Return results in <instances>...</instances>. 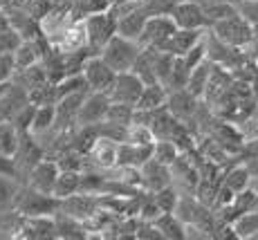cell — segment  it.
Returning a JSON list of instances; mask_svg holds the SVG:
<instances>
[{"label": "cell", "mask_w": 258, "mask_h": 240, "mask_svg": "<svg viewBox=\"0 0 258 240\" xmlns=\"http://www.w3.org/2000/svg\"><path fill=\"white\" fill-rule=\"evenodd\" d=\"M61 200H56L52 193H41L36 189L27 187H18L16 198L12 202V209L23 218H32V216H54L58 211Z\"/></svg>", "instance_id": "cell-1"}, {"label": "cell", "mask_w": 258, "mask_h": 240, "mask_svg": "<svg viewBox=\"0 0 258 240\" xmlns=\"http://www.w3.org/2000/svg\"><path fill=\"white\" fill-rule=\"evenodd\" d=\"M140 49H142V45L137 41H131V38H123V36H119V34H115V36H110V41L101 47L99 56L103 58V63H108V66L115 70V72H126V70L133 68Z\"/></svg>", "instance_id": "cell-2"}, {"label": "cell", "mask_w": 258, "mask_h": 240, "mask_svg": "<svg viewBox=\"0 0 258 240\" xmlns=\"http://www.w3.org/2000/svg\"><path fill=\"white\" fill-rule=\"evenodd\" d=\"M202 43H205L207 58H209L211 63H216V66L229 70V72L234 68H238L247 58L240 47H234V45H227L225 41H220L209 27H207L205 34H202Z\"/></svg>", "instance_id": "cell-3"}, {"label": "cell", "mask_w": 258, "mask_h": 240, "mask_svg": "<svg viewBox=\"0 0 258 240\" xmlns=\"http://www.w3.org/2000/svg\"><path fill=\"white\" fill-rule=\"evenodd\" d=\"M83 27H86V38H88V47L94 54L101 52V47L110 41V36L117 34V21L106 12H97L90 16L83 18Z\"/></svg>", "instance_id": "cell-4"}, {"label": "cell", "mask_w": 258, "mask_h": 240, "mask_svg": "<svg viewBox=\"0 0 258 240\" xmlns=\"http://www.w3.org/2000/svg\"><path fill=\"white\" fill-rule=\"evenodd\" d=\"M209 29L220 38V41H225L227 45H234V47H242V45H247L251 41V36H254L251 25L247 23L240 14L225 18V21L213 23Z\"/></svg>", "instance_id": "cell-5"}, {"label": "cell", "mask_w": 258, "mask_h": 240, "mask_svg": "<svg viewBox=\"0 0 258 240\" xmlns=\"http://www.w3.org/2000/svg\"><path fill=\"white\" fill-rule=\"evenodd\" d=\"M144 90V83L142 79L137 77L135 72L126 70V72H117L115 74V81L112 86L108 88V99L110 101H117V103H128V106H135L137 99H140Z\"/></svg>", "instance_id": "cell-6"}, {"label": "cell", "mask_w": 258, "mask_h": 240, "mask_svg": "<svg viewBox=\"0 0 258 240\" xmlns=\"http://www.w3.org/2000/svg\"><path fill=\"white\" fill-rule=\"evenodd\" d=\"M83 79H86L88 88L92 90V92H108V88L112 86V81H115V70H112L108 63H103V58L99 56V54H94L86 61V66L81 70Z\"/></svg>", "instance_id": "cell-7"}, {"label": "cell", "mask_w": 258, "mask_h": 240, "mask_svg": "<svg viewBox=\"0 0 258 240\" xmlns=\"http://www.w3.org/2000/svg\"><path fill=\"white\" fill-rule=\"evenodd\" d=\"M43 157H45V148L41 146V142H36V137H34L32 133H21L18 148H16V153H14V159H16L21 179H23V173L27 175L29 171H32L34 164H38Z\"/></svg>", "instance_id": "cell-8"}, {"label": "cell", "mask_w": 258, "mask_h": 240, "mask_svg": "<svg viewBox=\"0 0 258 240\" xmlns=\"http://www.w3.org/2000/svg\"><path fill=\"white\" fill-rule=\"evenodd\" d=\"M108 106H110V99H108L106 92H88L86 99H83L81 108H79L77 114V126H92V124H99L106 119Z\"/></svg>", "instance_id": "cell-9"}, {"label": "cell", "mask_w": 258, "mask_h": 240, "mask_svg": "<svg viewBox=\"0 0 258 240\" xmlns=\"http://www.w3.org/2000/svg\"><path fill=\"white\" fill-rule=\"evenodd\" d=\"M168 16L173 18L175 27L182 29H207V16L205 9L193 0H180L175 7L171 9Z\"/></svg>", "instance_id": "cell-10"}, {"label": "cell", "mask_w": 258, "mask_h": 240, "mask_svg": "<svg viewBox=\"0 0 258 240\" xmlns=\"http://www.w3.org/2000/svg\"><path fill=\"white\" fill-rule=\"evenodd\" d=\"M175 23H173V18L168 16V14H157V16H148L146 23H144V29L140 34V38H137V43L142 45H157L160 41H164L168 38L173 32H175Z\"/></svg>", "instance_id": "cell-11"}, {"label": "cell", "mask_w": 258, "mask_h": 240, "mask_svg": "<svg viewBox=\"0 0 258 240\" xmlns=\"http://www.w3.org/2000/svg\"><path fill=\"white\" fill-rule=\"evenodd\" d=\"M202 34H205V29H182V27H177L168 38L160 41L157 45H151V47L160 49V52H168V54H173V56H182L186 49H191L193 45L200 41Z\"/></svg>", "instance_id": "cell-12"}, {"label": "cell", "mask_w": 258, "mask_h": 240, "mask_svg": "<svg viewBox=\"0 0 258 240\" xmlns=\"http://www.w3.org/2000/svg\"><path fill=\"white\" fill-rule=\"evenodd\" d=\"M58 164L52 157H43L38 164H34L32 171L27 173V187L36 189L41 193H52V187L56 182Z\"/></svg>", "instance_id": "cell-13"}, {"label": "cell", "mask_w": 258, "mask_h": 240, "mask_svg": "<svg viewBox=\"0 0 258 240\" xmlns=\"http://www.w3.org/2000/svg\"><path fill=\"white\" fill-rule=\"evenodd\" d=\"M99 209V196H90V193H72V196L63 198L58 204V211L68 213V216L77 218V220H86L90 218L94 211Z\"/></svg>", "instance_id": "cell-14"}, {"label": "cell", "mask_w": 258, "mask_h": 240, "mask_svg": "<svg viewBox=\"0 0 258 240\" xmlns=\"http://www.w3.org/2000/svg\"><path fill=\"white\" fill-rule=\"evenodd\" d=\"M140 175H142V187L146 189L148 193L160 191L162 187H168L171 184V168L166 164L157 162L155 157L146 159V162L140 166Z\"/></svg>", "instance_id": "cell-15"}, {"label": "cell", "mask_w": 258, "mask_h": 240, "mask_svg": "<svg viewBox=\"0 0 258 240\" xmlns=\"http://www.w3.org/2000/svg\"><path fill=\"white\" fill-rule=\"evenodd\" d=\"M198 103H200V99L193 97L186 88H180V90H171V92H166L164 108L173 114V117L180 119V122H188V119L193 117V112H196Z\"/></svg>", "instance_id": "cell-16"}, {"label": "cell", "mask_w": 258, "mask_h": 240, "mask_svg": "<svg viewBox=\"0 0 258 240\" xmlns=\"http://www.w3.org/2000/svg\"><path fill=\"white\" fill-rule=\"evenodd\" d=\"M153 157V144H133L119 142L117 144V162L115 166H133L140 168L146 159Z\"/></svg>", "instance_id": "cell-17"}, {"label": "cell", "mask_w": 258, "mask_h": 240, "mask_svg": "<svg viewBox=\"0 0 258 240\" xmlns=\"http://www.w3.org/2000/svg\"><path fill=\"white\" fill-rule=\"evenodd\" d=\"M117 144L108 137H97V142L92 144V148L88 151L86 157L92 159V164L97 168H115L117 162Z\"/></svg>", "instance_id": "cell-18"}, {"label": "cell", "mask_w": 258, "mask_h": 240, "mask_svg": "<svg viewBox=\"0 0 258 240\" xmlns=\"http://www.w3.org/2000/svg\"><path fill=\"white\" fill-rule=\"evenodd\" d=\"M146 18H148L146 9L140 5V7H135L133 12H128V14H123L121 18H117V34L123 38H131V41H137L142 29H144Z\"/></svg>", "instance_id": "cell-19"}, {"label": "cell", "mask_w": 258, "mask_h": 240, "mask_svg": "<svg viewBox=\"0 0 258 240\" xmlns=\"http://www.w3.org/2000/svg\"><path fill=\"white\" fill-rule=\"evenodd\" d=\"M166 101V88L162 83H148L144 86L140 99H137L135 108L140 110H155V108H162Z\"/></svg>", "instance_id": "cell-20"}, {"label": "cell", "mask_w": 258, "mask_h": 240, "mask_svg": "<svg viewBox=\"0 0 258 240\" xmlns=\"http://www.w3.org/2000/svg\"><path fill=\"white\" fill-rule=\"evenodd\" d=\"M211 66H213V63L209 61V58H205L200 66H196L191 72H188L186 90L193 94V97L202 99V94H205V88H207V79H209V72H211Z\"/></svg>", "instance_id": "cell-21"}, {"label": "cell", "mask_w": 258, "mask_h": 240, "mask_svg": "<svg viewBox=\"0 0 258 240\" xmlns=\"http://www.w3.org/2000/svg\"><path fill=\"white\" fill-rule=\"evenodd\" d=\"M54 117H56V110H54V103H41L34 110L32 117V126H29V133L32 135H45L49 133V128L54 126Z\"/></svg>", "instance_id": "cell-22"}, {"label": "cell", "mask_w": 258, "mask_h": 240, "mask_svg": "<svg viewBox=\"0 0 258 240\" xmlns=\"http://www.w3.org/2000/svg\"><path fill=\"white\" fill-rule=\"evenodd\" d=\"M153 224H155L157 231L162 233V238H175V240L186 238L184 224H182L180 220L173 216V211L171 213H160V216L153 220Z\"/></svg>", "instance_id": "cell-23"}, {"label": "cell", "mask_w": 258, "mask_h": 240, "mask_svg": "<svg viewBox=\"0 0 258 240\" xmlns=\"http://www.w3.org/2000/svg\"><path fill=\"white\" fill-rule=\"evenodd\" d=\"M79 177H81V173H77V171H58L56 182L52 187V196L56 200H63V198L72 196V193H77Z\"/></svg>", "instance_id": "cell-24"}, {"label": "cell", "mask_w": 258, "mask_h": 240, "mask_svg": "<svg viewBox=\"0 0 258 240\" xmlns=\"http://www.w3.org/2000/svg\"><path fill=\"white\" fill-rule=\"evenodd\" d=\"M249 179H251V173L247 171V166H238V164H234L229 171L222 175V184H225V187H229L234 193H238V191H242V189L249 187Z\"/></svg>", "instance_id": "cell-25"}, {"label": "cell", "mask_w": 258, "mask_h": 240, "mask_svg": "<svg viewBox=\"0 0 258 240\" xmlns=\"http://www.w3.org/2000/svg\"><path fill=\"white\" fill-rule=\"evenodd\" d=\"M18 139H21V133L12 122H0V153L14 155L18 148Z\"/></svg>", "instance_id": "cell-26"}, {"label": "cell", "mask_w": 258, "mask_h": 240, "mask_svg": "<svg viewBox=\"0 0 258 240\" xmlns=\"http://www.w3.org/2000/svg\"><path fill=\"white\" fill-rule=\"evenodd\" d=\"M234 229L238 233V238H254V233L258 231V211H245L240 218L234 220Z\"/></svg>", "instance_id": "cell-27"}, {"label": "cell", "mask_w": 258, "mask_h": 240, "mask_svg": "<svg viewBox=\"0 0 258 240\" xmlns=\"http://www.w3.org/2000/svg\"><path fill=\"white\" fill-rule=\"evenodd\" d=\"M202 9H205V16H207V27H211L213 23L225 21V18L238 14L234 3H216V5H207V7H202Z\"/></svg>", "instance_id": "cell-28"}, {"label": "cell", "mask_w": 258, "mask_h": 240, "mask_svg": "<svg viewBox=\"0 0 258 240\" xmlns=\"http://www.w3.org/2000/svg\"><path fill=\"white\" fill-rule=\"evenodd\" d=\"M177 146L171 142V139H155L153 142V157L157 159V162L166 164V166H171V162L177 157Z\"/></svg>", "instance_id": "cell-29"}, {"label": "cell", "mask_w": 258, "mask_h": 240, "mask_svg": "<svg viewBox=\"0 0 258 240\" xmlns=\"http://www.w3.org/2000/svg\"><path fill=\"white\" fill-rule=\"evenodd\" d=\"M133 112H135V106L110 101V106H108V112H106V119H108V122L121 124V126H128V124L133 122Z\"/></svg>", "instance_id": "cell-30"}, {"label": "cell", "mask_w": 258, "mask_h": 240, "mask_svg": "<svg viewBox=\"0 0 258 240\" xmlns=\"http://www.w3.org/2000/svg\"><path fill=\"white\" fill-rule=\"evenodd\" d=\"M21 43H23L21 34H18L9 23L0 27V54H12Z\"/></svg>", "instance_id": "cell-31"}, {"label": "cell", "mask_w": 258, "mask_h": 240, "mask_svg": "<svg viewBox=\"0 0 258 240\" xmlns=\"http://www.w3.org/2000/svg\"><path fill=\"white\" fill-rule=\"evenodd\" d=\"M177 191L168 184V187H162L160 191H155V196H153V200H155V204L160 207L162 213H171L173 209H175V202H177Z\"/></svg>", "instance_id": "cell-32"}, {"label": "cell", "mask_w": 258, "mask_h": 240, "mask_svg": "<svg viewBox=\"0 0 258 240\" xmlns=\"http://www.w3.org/2000/svg\"><path fill=\"white\" fill-rule=\"evenodd\" d=\"M18 187H21V182H16V179H12V177H5V175H0V209L12 207L14 198H16Z\"/></svg>", "instance_id": "cell-33"}, {"label": "cell", "mask_w": 258, "mask_h": 240, "mask_svg": "<svg viewBox=\"0 0 258 240\" xmlns=\"http://www.w3.org/2000/svg\"><path fill=\"white\" fill-rule=\"evenodd\" d=\"M180 58H182V63H184V68L188 70V72H191V70L196 68V66H200V63H202V61H205V58H207V52H205V43H202V38H200V41H198L196 45H193L191 49H186V52L182 54Z\"/></svg>", "instance_id": "cell-34"}, {"label": "cell", "mask_w": 258, "mask_h": 240, "mask_svg": "<svg viewBox=\"0 0 258 240\" xmlns=\"http://www.w3.org/2000/svg\"><path fill=\"white\" fill-rule=\"evenodd\" d=\"M236 9L249 25H258V0H236Z\"/></svg>", "instance_id": "cell-35"}, {"label": "cell", "mask_w": 258, "mask_h": 240, "mask_svg": "<svg viewBox=\"0 0 258 240\" xmlns=\"http://www.w3.org/2000/svg\"><path fill=\"white\" fill-rule=\"evenodd\" d=\"M0 175H5V177H12V179H16V182H21V173H18V166H16V159H14V155L0 153Z\"/></svg>", "instance_id": "cell-36"}, {"label": "cell", "mask_w": 258, "mask_h": 240, "mask_svg": "<svg viewBox=\"0 0 258 240\" xmlns=\"http://www.w3.org/2000/svg\"><path fill=\"white\" fill-rule=\"evenodd\" d=\"M14 74V58L12 54H0V83H7Z\"/></svg>", "instance_id": "cell-37"}, {"label": "cell", "mask_w": 258, "mask_h": 240, "mask_svg": "<svg viewBox=\"0 0 258 240\" xmlns=\"http://www.w3.org/2000/svg\"><path fill=\"white\" fill-rule=\"evenodd\" d=\"M240 49L245 52V56L249 58V61L258 63V36H251V41L247 43V45H242Z\"/></svg>", "instance_id": "cell-38"}, {"label": "cell", "mask_w": 258, "mask_h": 240, "mask_svg": "<svg viewBox=\"0 0 258 240\" xmlns=\"http://www.w3.org/2000/svg\"><path fill=\"white\" fill-rule=\"evenodd\" d=\"M249 88H251V97H254L256 103H258V72L254 74V79L249 81Z\"/></svg>", "instance_id": "cell-39"}, {"label": "cell", "mask_w": 258, "mask_h": 240, "mask_svg": "<svg viewBox=\"0 0 258 240\" xmlns=\"http://www.w3.org/2000/svg\"><path fill=\"white\" fill-rule=\"evenodd\" d=\"M193 3H198L200 7H207V5H216V3H236V0H193Z\"/></svg>", "instance_id": "cell-40"}, {"label": "cell", "mask_w": 258, "mask_h": 240, "mask_svg": "<svg viewBox=\"0 0 258 240\" xmlns=\"http://www.w3.org/2000/svg\"><path fill=\"white\" fill-rule=\"evenodd\" d=\"M9 81H12V79H9ZM5 86H7V83H0V94H3V90H5Z\"/></svg>", "instance_id": "cell-41"}]
</instances>
